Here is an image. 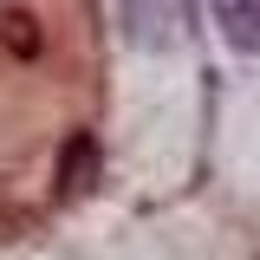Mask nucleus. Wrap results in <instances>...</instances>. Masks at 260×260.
Masks as SVG:
<instances>
[{"label":"nucleus","instance_id":"obj_1","mask_svg":"<svg viewBox=\"0 0 260 260\" xmlns=\"http://www.w3.org/2000/svg\"><path fill=\"white\" fill-rule=\"evenodd\" d=\"M124 26L137 46H182L189 39V0H124Z\"/></svg>","mask_w":260,"mask_h":260},{"label":"nucleus","instance_id":"obj_2","mask_svg":"<svg viewBox=\"0 0 260 260\" xmlns=\"http://www.w3.org/2000/svg\"><path fill=\"white\" fill-rule=\"evenodd\" d=\"M215 7V26L228 32V46L260 52V0H208Z\"/></svg>","mask_w":260,"mask_h":260}]
</instances>
